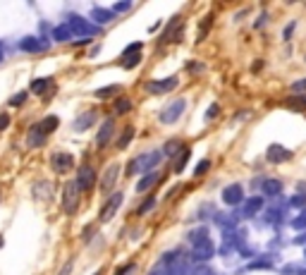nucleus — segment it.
<instances>
[{"label": "nucleus", "mask_w": 306, "mask_h": 275, "mask_svg": "<svg viewBox=\"0 0 306 275\" xmlns=\"http://www.w3.org/2000/svg\"><path fill=\"white\" fill-rule=\"evenodd\" d=\"M160 160H163V151H146V153L132 158V160L127 163V175L134 177V175L156 173V168L160 165Z\"/></svg>", "instance_id": "1"}, {"label": "nucleus", "mask_w": 306, "mask_h": 275, "mask_svg": "<svg viewBox=\"0 0 306 275\" xmlns=\"http://www.w3.org/2000/svg\"><path fill=\"white\" fill-rule=\"evenodd\" d=\"M65 24L70 26L72 36L77 34V36H81V39H87V41H89V36H96V34H101V26H96L94 22H89V19H84V17H79V15H70Z\"/></svg>", "instance_id": "2"}, {"label": "nucleus", "mask_w": 306, "mask_h": 275, "mask_svg": "<svg viewBox=\"0 0 306 275\" xmlns=\"http://www.w3.org/2000/svg\"><path fill=\"white\" fill-rule=\"evenodd\" d=\"M79 194H81V189L77 187V182H67L63 187V208L67 215H74L79 208Z\"/></svg>", "instance_id": "3"}, {"label": "nucleus", "mask_w": 306, "mask_h": 275, "mask_svg": "<svg viewBox=\"0 0 306 275\" xmlns=\"http://www.w3.org/2000/svg\"><path fill=\"white\" fill-rule=\"evenodd\" d=\"M184 108H187V103H184V98H177V101L168 103L163 110H160V115H158V120L163 122V125H173V122H177V120L182 118V113H184Z\"/></svg>", "instance_id": "4"}, {"label": "nucleus", "mask_w": 306, "mask_h": 275, "mask_svg": "<svg viewBox=\"0 0 306 275\" xmlns=\"http://www.w3.org/2000/svg\"><path fill=\"white\" fill-rule=\"evenodd\" d=\"M142 43H129V46L125 48V53H122V60H120V65L125 67V70H134L136 65L142 63Z\"/></svg>", "instance_id": "5"}, {"label": "nucleus", "mask_w": 306, "mask_h": 275, "mask_svg": "<svg viewBox=\"0 0 306 275\" xmlns=\"http://www.w3.org/2000/svg\"><path fill=\"white\" fill-rule=\"evenodd\" d=\"M50 165H53V170L58 175H67L72 170V165H74V158L67 151H55L50 156Z\"/></svg>", "instance_id": "6"}, {"label": "nucleus", "mask_w": 306, "mask_h": 275, "mask_svg": "<svg viewBox=\"0 0 306 275\" xmlns=\"http://www.w3.org/2000/svg\"><path fill=\"white\" fill-rule=\"evenodd\" d=\"M213 256H215V244L211 242V237L191 246V259L199 261V263H206V261H211Z\"/></svg>", "instance_id": "7"}, {"label": "nucleus", "mask_w": 306, "mask_h": 275, "mask_svg": "<svg viewBox=\"0 0 306 275\" xmlns=\"http://www.w3.org/2000/svg\"><path fill=\"white\" fill-rule=\"evenodd\" d=\"M77 187L81 189V191H91L96 184V170L91 168V165H81L77 170Z\"/></svg>", "instance_id": "8"}, {"label": "nucleus", "mask_w": 306, "mask_h": 275, "mask_svg": "<svg viewBox=\"0 0 306 275\" xmlns=\"http://www.w3.org/2000/svg\"><path fill=\"white\" fill-rule=\"evenodd\" d=\"M182 36H184V22H182V17H173V22H168V29L163 32L160 41L170 43V41H182Z\"/></svg>", "instance_id": "9"}, {"label": "nucleus", "mask_w": 306, "mask_h": 275, "mask_svg": "<svg viewBox=\"0 0 306 275\" xmlns=\"http://www.w3.org/2000/svg\"><path fill=\"white\" fill-rule=\"evenodd\" d=\"M266 160L273 165H280V163H287V160H292V151L285 149V146H280V144H270L266 151Z\"/></svg>", "instance_id": "10"}, {"label": "nucleus", "mask_w": 306, "mask_h": 275, "mask_svg": "<svg viewBox=\"0 0 306 275\" xmlns=\"http://www.w3.org/2000/svg\"><path fill=\"white\" fill-rule=\"evenodd\" d=\"M122 191H115V194H110V199L103 204V208H101V213H98V218L103 220V223H108L115 213H118V208H120V204H122Z\"/></svg>", "instance_id": "11"}, {"label": "nucleus", "mask_w": 306, "mask_h": 275, "mask_svg": "<svg viewBox=\"0 0 306 275\" xmlns=\"http://www.w3.org/2000/svg\"><path fill=\"white\" fill-rule=\"evenodd\" d=\"M118 177H120V165L118 163L108 165V168H105V173H103V177H101L103 194H110V191L115 189V184H118Z\"/></svg>", "instance_id": "12"}, {"label": "nucleus", "mask_w": 306, "mask_h": 275, "mask_svg": "<svg viewBox=\"0 0 306 275\" xmlns=\"http://www.w3.org/2000/svg\"><path fill=\"white\" fill-rule=\"evenodd\" d=\"M177 84H180L177 77H165V79H158V81H149V84H146V91H149V94H168V91H173Z\"/></svg>", "instance_id": "13"}, {"label": "nucleus", "mask_w": 306, "mask_h": 275, "mask_svg": "<svg viewBox=\"0 0 306 275\" xmlns=\"http://www.w3.org/2000/svg\"><path fill=\"white\" fill-rule=\"evenodd\" d=\"M46 142H48V134H46V129L41 127V122H36V125L29 127V134H26V144H29V149H39V146H43Z\"/></svg>", "instance_id": "14"}, {"label": "nucleus", "mask_w": 306, "mask_h": 275, "mask_svg": "<svg viewBox=\"0 0 306 275\" xmlns=\"http://www.w3.org/2000/svg\"><path fill=\"white\" fill-rule=\"evenodd\" d=\"M113 136H115V122H113V120H105L101 125V129H98V134H96V146H98V149L108 146Z\"/></svg>", "instance_id": "15"}, {"label": "nucleus", "mask_w": 306, "mask_h": 275, "mask_svg": "<svg viewBox=\"0 0 306 275\" xmlns=\"http://www.w3.org/2000/svg\"><path fill=\"white\" fill-rule=\"evenodd\" d=\"M222 201L228 206H237L244 201V189L242 184H230V187L222 189Z\"/></svg>", "instance_id": "16"}, {"label": "nucleus", "mask_w": 306, "mask_h": 275, "mask_svg": "<svg viewBox=\"0 0 306 275\" xmlns=\"http://www.w3.org/2000/svg\"><path fill=\"white\" fill-rule=\"evenodd\" d=\"M19 48L24 53H41L48 48V41L46 39H39V36H26V39L19 41Z\"/></svg>", "instance_id": "17"}, {"label": "nucleus", "mask_w": 306, "mask_h": 275, "mask_svg": "<svg viewBox=\"0 0 306 275\" xmlns=\"http://www.w3.org/2000/svg\"><path fill=\"white\" fill-rule=\"evenodd\" d=\"M96 115L98 113H94V110H89V113H81L74 122H72V127H74V132H84V129H89V127L96 122Z\"/></svg>", "instance_id": "18"}, {"label": "nucleus", "mask_w": 306, "mask_h": 275, "mask_svg": "<svg viewBox=\"0 0 306 275\" xmlns=\"http://www.w3.org/2000/svg\"><path fill=\"white\" fill-rule=\"evenodd\" d=\"M91 19H94L96 26H103V24L115 19V12H113V10H105V8H94L91 10Z\"/></svg>", "instance_id": "19"}, {"label": "nucleus", "mask_w": 306, "mask_h": 275, "mask_svg": "<svg viewBox=\"0 0 306 275\" xmlns=\"http://www.w3.org/2000/svg\"><path fill=\"white\" fill-rule=\"evenodd\" d=\"M259 211H263V197H252L246 204H244L242 215H244V218H254Z\"/></svg>", "instance_id": "20"}, {"label": "nucleus", "mask_w": 306, "mask_h": 275, "mask_svg": "<svg viewBox=\"0 0 306 275\" xmlns=\"http://www.w3.org/2000/svg\"><path fill=\"white\" fill-rule=\"evenodd\" d=\"M261 191L266 194V197H280V191H283V182L280 180H263L261 184Z\"/></svg>", "instance_id": "21"}, {"label": "nucleus", "mask_w": 306, "mask_h": 275, "mask_svg": "<svg viewBox=\"0 0 306 275\" xmlns=\"http://www.w3.org/2000/svg\"><path fill=\"white\" fill-rule=\"evenodd\" d=\"M158 180H160V175L158 173H149V175H144L142 180L136 182V191H149V189H153L158 184Z\"/></svg>", "instance_id": "22"}, {"label": "nucleus", "mask_w": 306, "mask_h": 275, "mask_svg": "<svg viewBox=\"0 0 306 275\" xmlns=\"http://www.w3.org/2000/svg\"><path fill=\"white\" fill-rule=\"evenodd\" d=\"M285 105H287L290 110L304 113V110H306V94H294V96H290V98L285 101Z\"/></svg>", "instance_id": "23"}, {"label": "nucleus", "mask_w": 306, "mask_h": 275, "mask_svg": "<svg viewBox=\"0 0 306 275\" xmlns=\"http://www.w3.org/2000/svg\"><path fill=\"white\" fill-rule=\"evenodd\" d=\"M53 39H55V41H60V43L70 41V39H72L70 26H67V24H60V26H55V29H53Z\"/></svg>", "instance_id": "24"}, {"label": "nucleus", "mask_w": 306, "mask_h": 275, "mask_svg": "<svg viewBox=\"0 0 306 275\" xmlns=\"http://www.w3.org/2000/svg\"><path fill=\"white\" fill-rule=\"evenodd\" d=\"M189 156H191V151H189V146H184V149L180 151V156H177V160H175V173H177V175L184 173V165H187Z\"/></svg>", "instance_id": "25"}, {"label": "nucleus", "mask_w": 306, "mask_h": 275, "mask_svg": "<svg viewBox=\"0 0 306 275\" xmlns=\"http://www.w3.org/2000/svg\"><path fill=\"white\" fill-rule=\"evenodd\" d=\"M122 91V87L120 84H110V87H103V89H96V98H110V96H115Z\"/></svg>", "instance_id": "26"}, {"label": "nucleus", "mask_w": 306, "mask_h": 275, "mask_svg": "<svg viewBox=\"0 0 306 275\" xmlns=\"http://www.w3.org/2000/svg\"><path fill=\"white\" fill-rule=\"evenodd\" d=\"M50 84H53V79L50 77H43V79H34L32 81V94H43V91H46L48 87H50Z\"/></svg>", "instance_id": "27"}, {"label": "nucleus", "mask_w": 306, "mask_h": 275, "mask_svg": "<svg viewBox=\"0 0 306 275\" xmlns=\"http://www.w3.org/2000/svg\"><path fill=\"white\" fill-rule=\"evenodd\" d=\"M189 242H191V246L194 244H199V242H204V239H208V228H197V230H191L189 232Z\"/></svg>", "instance_id": "28"}, {"label": "nucleus", "mask_w": 306, "mask_h": 275, "mask_svg": "<svg viewBox=\"0 0 306 275\" xmlns=\"http://www.w3.org/2000/svg\"><path fill=\"white\" fill-rule=\"evenodd\" d=\"M58 125H60V120H58V115H48L46 120H41V127L46 129V134L50 136V134L58 129Z\"/></svg>", "instance_id": "29"}, {"label": "nucleus", "mask_w": 306, "mask_h": 275, "mask_svg": "<svg viewBox=\"0 0 306 275\" xmlns=\"http://www.w3.org/2000/svg\"><path fill=\"white\" fill-rule=\"evenodd\" d=\"M134 134H136V129H134L132 125L125 127V132H122V136L118 139V149H127V144L134 139Z\"/></svg>", "instance_id": "30"}, {"label": "nucleus", "mask_w": 306, "mask_h": 275, "mask_svg": "<svg viewBox=\"0 0 306 275\" xmlns=\"http://www.w3.org/2000/svg\"><path fill=\"white\" fill-rule=\"evenodd\" d=\"M283 275H306V263H287L283 268Z\"/></svg>", "instance_id": "31"}, {"label": "nucleus", "mask_w": 306, "mask_h": 275, "mask_svg": "<svg viewBox=\"0 0 306 275\" xmlns=\"http://www.w3.org/2000/svg\"><path fill=\"white\" fill-rule=\"evenodd\" d=\"M182 149H184V144H182V142H168V144H165V149H163V156L173 158V156H177Z\"/></svg>", "instance_id": "32"}, {"label": "nucleus", "mask_w": 306, "mask_h": 275, "mask_svg": "<svg viewBox=\"0 0 306 275\" xmlns=\"http://www.w3.org/2000/svg\"><path fill=\"white\" fill-rule=\"evenodd\" d=\"M244 270H270V261H266V259H261V261H252V263H246L244 266Z\"/></svg>", "instance_id": "33"}, {"label": "nucleus", "mask_w": 306, "mask_h": 275, "mask_svg": "<svg viewBox=\"0 0 306 275\" xmlns=\"http://www.w3.org/2000/svg\"><path fill=\"white\" fill-rule=\"evenodd\" d=\"M132 110V101L129 98H118V103H115V115H127Z\"/></svg>", "instance_id": "34"}, {"label": "nucleus", "mask_w": 306, "mask_h": 275, "mask_svg": "<svg viewBox=\"0 0 306 275\" xmlns=\"http://www.w3.org/2000/svg\"><path fill=\"white\" fill-rule=\"evenodd\" d=\"M151 208H156V197H146V199H144L142 204H139V208H136V213H139V215H146Z\"/></svg>", "instance_id": "35"}, {"label": "nucleus", "mask_w": 306, "mask_h": 275, "mask_svg": "<svg viewBox=\"0 0 306 275\" xmlns=\"http://www.w3.org/2000/svg\"><path fill=\"white\" fill-rule=\"evenodd\" d=\"M292 228H294V230H299V232H304V230H306V208H304V211H301V213H299L297 218L292 220Z\"/></svg>", "instance_id": "36"}, {"label": "nucleus", "mask_w": 306, "mask_h": 275, "mask_svg": "<svg viewBox=\"0 0 306 275\" xmlns=\"http://www.w3.org/2000/svg\"><path fill=\"white\" fill-rule=\"evenodd\" d=\"M287 204L294 206V208H306V194H301V191H299V194H294V197H292Z\"/></svg>", "instance_id": "37"}, {"label": "nucleus", "mask_w": 306, "mask_h": 275, "mask_svg": "<svg viewBox=\"0 0 306 275\" xmlns=\"http://www.w3.org/2000/svg\"><path fill=\"white\" fill-rule=\"evenodd\" d=\"M208 168H211V160H208V158H204V160H199V165L194 168V175H197V177H201V175L208 173Z\"/></svg>", "instance_id": "38"}, {"label": "nucleus", "mask_w": 306, "mask_h": 275, "mask_svg": "<svg viewBox=\"0 0 306 275\" xmlns=\"http://www.w3.org/2000/svg\"><path fill=\"white\" fill-rule=\"evenodd\" d=\"M26 98H29V94H26V91H19V94H15L12 98H10V105H12V108H19Z\"/></svg>", "instance_id": "39"}, {"label": "nucleus", "mask_w": 306, "mask_h": 275, "mask_svg": "<svg viewBox=\"0 0 306 275\" xmlns=\"http://www.w3.org/2000/svg\"><path fill=\"white\" fill-rule=\"evenodd\" d=\"M211 24H213V15H206L204 22H201V29H199V41H204V36H206V32H208Z\"/></svg>", "instance_id": "40"}, {"label": "nucleus", "mask_w": 306, "mask_h": 275, "mask_svg": "<svg viewBox=\"0 0 306 275\" xmlns=\"http://www.w3.org/2000/svg\"><path fill=\"white\" fill-rule=\"evenodd\" d=\"M290 89L294 94H306V77L304 79H297V81H292Z\"/></svg>", "instance_id": "41"}, {"label": "nucleus", "mask_w": 306, "mask_h": 275, "mask_svg": "<svg viewBox=\"0 0 306 275\" xmlns=\"http://www.w3.org/2000/svg\"><path fill=\"white\" fill-rule=\"evenodd\" d=\"M218 113H220V105H215V103H213V105H208V110H206V122H211V120H215L218 118Z\"/></svg>", "instance_id": "42"}, {"label": "nucleus", "mask_w": 306, "mask_h": 275, "mask_svg": "<svg viewBox=\"0 0 306 275\" xmlns=\"http://www.w3.org/2000/svg\"><path fill=\"white\" fill-rule=\"evenodd\" d=\"M134 270H136V263H125L120 270H115V275H132Z\"/></svg>", "instance_id": "43"}, {"label": "nucleus", "mask_w": 306, "mask_h": 275, "mask_svg": "<svg viewBox=\"0 0 306 275\" xmlns=\"http://www.w3.org/2000/svg\"><path fill=\"white\" fill-rule=\"evenodd\" d=\"M129 8H132V0H125V3H118V5L113 8V12L118 15V12H127Z\"/></svg>", "instance_id": "44"}, {"label": "nucleus", "mask_w": 306, "mask_h": 275, "mask_svg": "<svg viewBox=\"0 0 306 275\" xmlns=\"http://www.w3.org/2000/svg\"><path fill=\"white\" fill-rule=\"evenodd\" d=\"M10 125V115L8 113H0V129H5Z\"/></svg>", "instance_id": "45"}, {"label": "nucleus", "mask_w": 306, "mask_h": 275, "mask_svg": "<svg viewBox=\"0 0 306 275\" xmlns=\"http://www.w3.org/2000/svg\"><path fill=\"white\" fill-rule=\"evenodd\" d=\"M294 242H297V244H304V246H306V230H304V232H299V237L294 239Z\"/></svg>", "instance_id": "46"}, {"label": "nucleus", "mask_w": 306, "mask_h": 275, "mask_svg": "<svg viewBox=\"0 0 306 275\" xmlns=\"http://www.w3.org/2000/svg\"><path fill=\"white\" fill-rule=\"evenodd\" d=\"M3 58H5V50H3V43H0V63H3Z\"/></svg>", "instance_id": "47"}, {"label": "nucleus", "mask_w": 306, "mask_h": 275, "mask_svg": "<svg viewBox=\"0 0 306 275\" xmlns=\"http://www.w3.org/2000/svg\"><path fill=\"white\" fill-rule=\"evenodd\" d=\"M0 246H3V237H0Z\"/></svg>", "instance_id": "48"}, {"label": "nucleus", "mask_w": 306, "mask_h": 275, "mask_svg": "<svg viewBox=\"0 0 306 275\" xmlns=\"http://www.w3.org/2000/svg\"><path fill=\"white\" fill-rule=\"evenodd\" d=\"M96 275H101V270H98V273H96Z\"/></svg>", "instance_id": "49"}, {"label": "nucleus", "mask_w": 306, "mask_h": 275, "mask_svg": "<svg viewBox=\"0 0 306 275\" xmlns=\"http://www.w3.org/2000/svg\"><path fill=\"white\" fill-rule=\"evenodd\" d=\"M304 256H306V249H304Z\"/></svg>", "instance_id": "50"}]
</instances>
